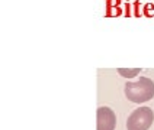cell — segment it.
Instances as JSON below:
<instances>
[{"label": "cell", "instance_id": "6da1fadb", "mask_svg": "<svg viewBox=\"0 0 154 130\" xmlns=\"http://www.w3.org/2000/svg\"><path fill=\"white\" fill-rule=\"evenodd\" d=\"M125 95L132 103H146L154 97V82L147 77H141L137 82H127Z\"/></svg>", "mask_w": 154, "mask_h": 130}, {"label": "cell", "instance_id": "7a4b0ae2", "mask_svg": "<svg viewBox=\"0 0 154 130\" xmlns=\"http://www.w3.org/2000/svg\"><path fill=\"white\" fill-rule=\"evenodd\" d=\"M153 120L154 113L150 107H138L127 120V130H148Z\"/></svg>", "mask_w": 154, "mask_h": 130}, {"label": "cell", "instance_id": "3957f363", "mask_svg": "<svg viewBox=\"0 0 154 130\" xmlns=\"http://www.w3.org/2000/svg\"><path fill=\"white\" fill-rule=\"evenodd\" d=\"M96 119H97V130H115L116 117L109 107H99L96 113Z\"/></svg>", "mask_w": 154, "mask_h": 130}, {"label": "cell", "instance_id": "277c9868", "mask_svg": "<svg viewBox=\"0 0 154 130\" xmlns=\"http://www.w3.org/2000/svg\"><path fill=\"white\" fill-rule=\"evenodd\" d=\"M121 0H106V16H121L122 12L119 6Z\"/></svg>", "mask_w": 154, "mask_h": 130}, {"label": "cell", "instance_id": "5b68a950", "mask_svg": "<svg viewBox=\"0 0 154 130\" xmlns=\"http://www.w3.org/2000/svg\"><path fill=\"white\" fill-rule=\"evenodd\" d=\"M140 71H141L140 68H135V69H124V68H119V69H118V72H119L121 75H122V77H127V78L135 77Z\"/></svg>", "mask_w": 154, "mask_h": 130}, {"label": "cell", "instance_id": "8992f818", "mask_svg": "<svg viewBox=\"0 0 154 130\" xmlns=\"http://www.w3.org/2000/svg\"><path fill=\"white\" fill-rule=\"evenodd\" d=\"M132 16H135V17L143 16V10H141V1H140V0H134V3H132Z\"/></svg>", "mask_w": 154, "mask_h": 130}, {"label": "cell", "instance_id": "52a82bcc", "mask_svg": "<svg viewBox=\"0 0 154 130\" xmlns=\"http://www.w3.org/2000/svg\"><path fill=\"white\" fill-rule=\"evenodd\" d=\"M143 16H147V17L154 16V4L153 3H147V4H144V9H143Z\"/></svg>", "mask_w": 154, "mask_h": 130}, {"label": "cell", "instance_id": "ba28073f", "mask_svg": "<svg viewBox=\"0 0 154 130\" xmlns=\"http://www.w3.org/2000/svg\"><path fill=\"white\" fill-rule=\"evenodd\" d=\"M125 16H132V6H131V3H125Z\"/></svg>", "mask_w": 154, "mask_h": 130}]
</instances>
